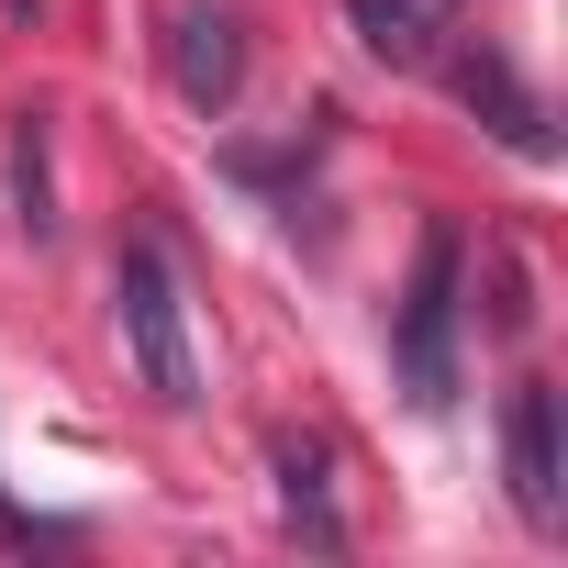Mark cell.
<instances>
[{
	"label": "cell",
	"mask_w": 568,
	"mask_h": 568,
	"mask_svg": "<svg viewBox=\"0 0 568 568\" xmlns=\"http://www.w3.org/2000/svg\"><path fill=\"white\" fill-rule=\"evenodd\" d=\"M112 313H123V346H134L145 390L168 413H190L201 402V357H190V313H179V267L156 245H123L112 256Z\"/></svg>",
	"instance_id": "1"
},
{
	"label": "cell",
	"mask_w": 568,
	"mask_h": 568,
	"mask_svg": "<svg viewBox=\"0 0 568 568\" xmlns=\"http://www.w3.org/2000/svg\"><path fill=\"white\" fill-rule=\"evenodd\" d=\"M457 278H468V245L435 223L424 256H413V291H402V379H413V402L457 390Z\"/></svg>",
	"instance_id": "2"
},
{
	"label": "cell",
	"mask_w": 568,
	"mask_h": 568,
	"mask_svg": "<svg viewBox=\"0 0 568 568\" xmlns=\"http://www.w3.org/2000/svg\"><path fill=\"white\" fill-rule=\"evenodd\" d=\"M501 468H513L524 524L557 535V524H568V479H557V390H546V379L513 390V413H501Z\"/></svg>",
	"instance_id": "3"
},
{
	"label": "cell",
	"mask_w": 568,
	"mask_h": 568,
	"mask_svg": "<svg viewBox=\"0 0 568 568\" xmlns=\"http://www.w3.org/2000/svg\"><path fill=\"white\" fill-rule=\"evenodd\" d=\"M168 79H179V101L190 112H223L234 101V79H245V34H234V12H190L168 23Z\"/></svg>",
	"instance_id": "4"
},
{
	"label": "cell",
	"mask_w": 568,
	"mask_h": 568,
	"mask_svg": "<svg viewBox=\"0 0 568 568\" xmlns=\"http://www.w3.org/2000/svg\"><path fill=\"white\" fill-rule=\"evenodd\" d=\"M346 23H357V45L379 68H435L446 34L468 23V0H346Z\"/></svg>",
	"instance_id": "5"
},
{
	"label": "cell",
	"mask_w": 568,
	"mask_h": 568,
	"mask_svg": "<svg viewBox=\"0 0 568 568\" xmlns=\"http://www.w3.org/2000/svg\"><path fill=\"white\" fill-rule=\"evenodd\" d=\"M267 468H278V513H291L313 546H346V513H335V457L313 435H267Z\"/></svg>",
	"instance_id": "6"
},
{
	"label": "cell",
	"mask_w": 568,
	"mask_h": 568,
	"mask_svg": "<svg viewBox=\"0 0 568 568\" xmlns=\"http://www.w3.org/2000/svg\"><path fill=\"white\" fill-rule=\"evenodd\" d=\"M457 101H468V112H490V134H501L513 156H546V145H557V134H546V112H535V90H524L490 45H479V57H457Z\"/></svg>",
	"instance_id": "7"
}]
</instances>
